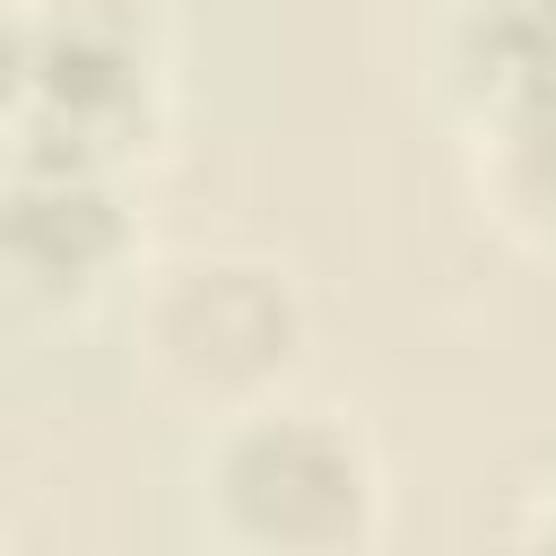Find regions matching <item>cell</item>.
I'll return each instance as SVG.
<instances>
[{"label": "cell", "instance_id": "1", "mask_svg": "<svg viewBox=\"0 0 556 556\" xmlns=\"http://www.w3.org/2000/svg\"><path fill=\"white\" fill-rule=\"evenodd\" d=\"M148 78L156 52L130 0H17V52H9L17 148L113 165V148L139 139L148 122Z\"/></svg>", "mask_w": 556, "mask_h": 556}, {"label": "cell", "instance_id": "2", "mask_svg": "<svg viewBox=\"0 0 556 556\" xmlns=\"http://www.w3.org/2000/svg\"><path fill=\"white\" fill-rule=\"evenodd\" d=\"M217 504L261 556H348L374 513L365 443L313 408H261L217 452Z\"/></svg>", "mask_w": 556, "mask_h": 556}, {"label": "cell", "instance_id": "3", "mask_svg": "<svg viewBox=\"0 0 556 556\" xmlns=\"http://www.w3.org/2000/svg\"><path fill=\"white\" fill-rule=\"evenodd\" d=\"M165 382L200 400H243L295 356V295L261 261H182L148 313Z\"/></svg>", "mask_w": 556, "mask_h": 556}, {"label": "cell", "instance_id": "4", "mask_svg": "<svg viewBox=\"0 0 556 556\" xmlns=\"http://www.w3.org/2000/svg\"><path fill=\"white\" fill-rule=\"evenodd\" d=\"M122 252V208L96 156H9V269L17 295H87Z\"/></svg>", "mask_w": 556, "mask_h": 556}, {"label": "cell", "instance_id": "5", "mask_svg": "<svg viewBox=\"0 0 556 556\" xmlns=\"http://www.w3.org/2000/svg\"><path fill=\"white\" fill-rule=\"evenodd\" d=\"M452 70L486 113L556 87V0H469L452 17Z\"/></svg>", "mask_w": 556, "mask_h": 556}, {"label": "cell", "instance_id": "6", "mask_svg": "<svg viewBox=\"0 0 556 556\" xmlns=\"http://www.w3.org/2000/svg\"><path fill=\"white\" fill-rule=\"evenodd\" d=\"M495 182L521 217L556 226V87L495 104Z\"/></svg>", "mask_w": 556, "mask_h": 556}]
</instances>
